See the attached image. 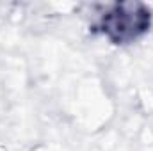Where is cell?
<instances>
[{"mask_svg": "<svg viewBox=\"0 0 153 151\" xmlns=\"http://www.w3.org/2000/svg\"><path fill=\"white\" fill-rule=\"evenodd\" d=\"M137 7L139 5H130V11H125L126 4L116 5L114 11L105 14L102 20L103 32L112 41H117V43H125V41L137 38L141 32H144L148 20H150L148 13L146 11L137 13L135 11Z\"/></svg>", "mask_w": 153, "mask_h": 151, "instance_id": "1", "label": "cell"}]
</instances>
